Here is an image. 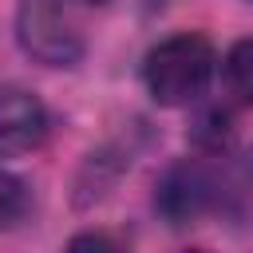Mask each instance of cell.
<instances>
[{"label":"cell","mask_w":253,"mask_h":253,"mask_svg":"<svg viewBox=\"0 0 253 253\" xmlns=\"http://www.w3.org/2000/svg\"><path fill=\"white\" fill-rule=\"evenodd\" d=\"M217 71V51L198 32H178L158 40L142 59V83L158 107H190L210 91Z\"/></svg>","instance_id":"1"},{"label":"cell","mask_w":253,"mask_h":253,"mask_svg":"<svg viewBox=\"0 0 253 253\" xmlns=\"http://www.w3.org/2000/svg\"><path fill=\"white\" fill-rule=\"evenodd\" d=\"M83 0H20L16 40L43 67H75L87 51Z\"/></svg>","instance_id":"2"},{"label":"cell","mask_w":253,"mask_h":253,"mask_svg":"<svg viewBox=\"0 0 253 253\" xmlns=\"http://www.w3.org/2000/svg\"><path fill=\"white\" fill-rule=\"evenodd\" d=\"M47 138V107L24 87H0V162L32 154Z\"/></svg>","instance_id":"3"},{"label":"cell","mask_w":253,"mask_h":253,"mask_svg":"<svg viewBox=\"0 0 253 253\" xmlns=\"http://www.w3.org/2000/svg\"><path fill=\"white\" fill-rule=\"evenodd\" d=\"M213 202V182L198 162H178L166 170L154 206L170 217V225H186L198 213H206V206Z\"/></svg>","instance_id":"4"},{"label":"cell","mask_w":253,"mask_h":253,"mask_svg":"<svg viewBox=\"0 0 253 253\" xmlns=\"http://www.w3.org/2000/svg\"><path fill=\"white\" fill-rule=\"evenodd\" d=\"M225 83L241 103H253V40H237L225 55Z\"/></svg>","instance_id":"5"},{"label":"cell","mask_w":253,"mask_h":253,"mask_svg":"<svg viewBox=\"0 0 253 253\" xmlns=\"http://www.w3.org/2000/svg\"><path fill=\"white\" fill-rule=\"evenodd\" d=\"M32 206V194H28V182L16 178L12 170H0V229L16 225Z\"/></svg>","instance_id":"6"},{"label":"cell","mask_w":253,"mask_h":253,"mask_svg":"<svg viewBox=\"0 0 253 253\" xmlns=\"http://www.w3.org/2000/svg\"><path fill=\"white\" fill-rule=\"evenodd\" d=\"M63 253H123V249H119L115 237H107V233H99V229H87V233H75V237L63 245Z\"/></svg>","instance_id":"7"},{"label":"cell","mask_w":253,"mask_h":253,"mask_svg":"<svg viewBox=\"0 0 253 253\" xmlns=\"http://www.w3.org/2000/svg\"><path fill=\"white\" fill-rule=\"evenodd\" d=\"M83 4H87V8H99V4H107V0H83Z\"/></svg>","instance_id":"8"},{"label":"cell","mask_w":253,"mask_h":253,"mask_svg":"<svg viewBox=\"0 0 253 253\" xmlns=\"http://www.w3.org/2000/svg\"><path fill=\"white\" fill-rule=\"evenodd\" d=\"M182 253H210V249H182Z\"/></svg>","instance_id":"9"}]
</instances>
